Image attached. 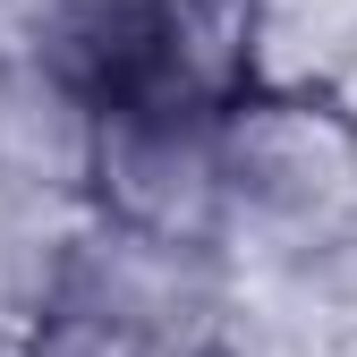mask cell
<instances>
[{
	"instance_id": "1",
	"label": "cell",
	"mask_w": 357,
	"mask_h": 357,
	"mask_svg": "<svg viewBox=\"0 0 357 357\" xmlns=\"http://www.w3.org/2000/svg\"><path fill=\"white\" fill-rule=\"evenodd\" d=\"M85 204L102 230H128L170 255H213L230 188L213 162V119H153V111H94Z\"/></svg>"
},
{
	"instance_id": "2",
	"label": "cell",
	"mask_w": 357,
	"mask_h": 357,
	"mask_svg": "<svg viewBox=\"0 0 357 357\" xmlns=\"http://www.w3.org/2000/svg\"><path fill=\"white\" fill-rule=\"evenodd\" d=\"M357 52V0H247V94H324Z\"/></svg>"
},
{
	"instance_id": "3",
	"label": "cell",
	"mask_w": 357,
	"mask_h": 357,
	"mask_svg": "<svg viewBox=\"0 0 357 357\" xmlns=\"http://www.w3.org/2000/svg\"><path fill=\"white\" fill-rule=\"evenodd\" d=\"M0 357H43V306L0 298Z\"/></svg>"
},
{
	"instance_id": "4",
	"label": "cell",
	"mask_w": 357,
	"mask_h": 357,
	"mask_svg": "<svg viewBox=\"0 0 357 357\" xmlns=\"http://www.w3.org/2000/svg\"><path fill=\"white\" fill-rule=\"evenodd\" d=\"M324 102H332V111H340V119L357 128V52H349V60H340V77L324 85Z\"/></svg>"
}]
</instances>
